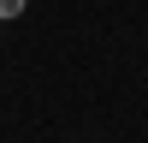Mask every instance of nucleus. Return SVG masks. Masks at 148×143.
I'll return each mask as SVG.
<instances>
[{
	"label": "nucleus",
	"mask_w": 148,
	"mask_h": 143,
	"mask_svg": "<svg viewBox=\"0 0 148 143\" xmlns=\"http://www.w3.org/2000/svg\"><path fill=\"white\" fill-rule=\"evenodd\" d=\"M24 12V0H0V18H18Z\"/></svg>",
	"instance_id": "1"
}]
</instances>
